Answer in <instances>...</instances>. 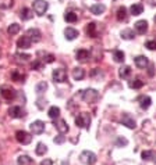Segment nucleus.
Masks as SVG:
<instances>
[{"label": "nucleus", "instance_id": "nucleus-11", "mask_svg": "<svg viewBox=\"0 0 156 165\" xmlns=\"http://www.w3.org/2000/svg\"><path fill=\"white\" fill-rule=\"evenodd\" d=\"M135 31H137L139 35H144V33L148 31V22L145 20H139V21L135 22Z\"/></svg>", "mask_w": 156, "mask_h": 165}, {"label": "nucleus", "instance_id": "nucleus-16", "mask_svg": "<svg viewBox=\"0 0 156 165\" xmlns=\"http://www.w3.org/2000/svg\"><path fill=\"white\" fill-rule=\"evenodd\" d=\"M87 35L89 38H96L98 36V31H96V24L95 22H89L87 25Z\"/></svg>", "mask_w": 156, "mask_h": 165}, {"label": "nucleus", "instance_id": "nucleus-3", "mask_svg": "<svg viewBox=\"0 0 156 165\" xmlns=\"http://www.w3.org/2000/svg\"><path fill=\"white\" fill-rule=\"evenodd\" d=\"M80 160H81V162L85 165H94L95 162H96V155L89 150H84L80 155Z\"/></svg>", "mask_w": 156, "mask_h": 165}, {"label": "nucleus", "instance_id": "nucleus-26", "mask_svg": "<svg viewBox=\"0 0 156 165\" xmlns=\"http://www.w3.org/2000/svg\"><path fill=\"white\" fill-rule=\"evenodd\" d=\"M47 115H49V118H52V119L59 118V115H60V108L56 107V105H53V107L49 108V111H47Z\"/></svg>", "mask_w": 156, "mask_h": 165}, {"label": "nucleus", "instance_id": "nucleus-14", "mask_svg": "<svg viewBox=\"0 0 156 165\" xmlns=\"http://www.w3.org/2000/svg\"><path fill=\"white\" fill-rule=\"evenodd\" d=\"M135 65L138 68H146L149 65V60L145 56H138V57H135Z\"/></svg>", "mask_w": 156, "mask_h": 165}, {"label": "nucleus", "instance_id": "nucleus-5", "mask_svg": "<svg viewBox=\"0 0 156 165\" xmlns=\"http://www.w3.org/2000/svg\"><path fill=\"white\" fill-rule=\"evenodd\" d=\"M15 139L18 140L21 144H29L31 140H32V136L28 132H25V130H18L15 133Z\"/></svg>", "mask_w": 156, "mask_h": 165}, {"label": "nucleus", "instance_id": "nucleus-45", "mask_svg": "<svg viewBox=\"0 0 156 165\" xmlns=\"http://www.w3.org/2000/svg\"><path fill=\"white\" fill-rule=\"evenodd\" d=\"M40 165H53V161L49 160V158H46V160H43V161L40 162Z\"/></svg>", "mask_w": 156, "mask_h": 165}, {"label": "nucleus", "instance_id": "nucleus-48", "mask_svg": "<svg viewBox=\"0 0 156 165\" xmlns=\"http://www.w3.org/2000/svg\"><path fill=\"white\" fill-rule=\"evenodd\" d=\"M0 54H2V53H0Z\"/></svg>", "mask_w": 156, "mask_h": 165}, {"label": "nucleus", "instance_id": "nucleus-25", "mask_svg": "<svg viewBox=\"0 0 156 165\" xmlns=\"http://www.w3.org/2000/svg\"><path fill=\"white\" fill-rule=\"evenodd\" d=\"M11 79L13 81H15V82H24V79H25V75L22 74V72H20V71H13L11 72Z\"/></svg>", "mask_w": 156, "mask_h": 165}, {"label": "nucleus", "instance_id": "nucleus-18", "mask_svg": "<svg viewBox=\"0 0 156 165\" xmlns=\"http://www.w3.org/2000/svg\"><path fill=\"white\" fill-rule=\"evenodd\" d=\"M75 57L78 61H87L89 58V51L85 50V49H80V50L75 53Z\"/></svg>", "mask_w": 156, "mask_h": 165}, {"label": "nucleus", "instance_id": "nucleus-15", "mask_svg": "<svg viewBox=\"0 0 156 165\" xmlns=\"http://www.w3.org/2000/svg\"><path fill=\"white\" fill-rule=\"evenodd\" d=\"M31 39H29L28 36H22V38H20L18 42H17V46L20 47V49H29L31 47Z\"/></svg>", "mask_w": 156, "mask_h": 165}, {"label": "nucleus", "instance_id": "nucleus-12", "mask_svg": "<svg viewBox=\"0 0 156 165\" xmlns=\"http://www.w3.org/2000/svg\"><path fill=\"white\" fill-rule=\"evenodd\" d=\"M8 115H10L11 118H22L24 117V111L21 110V107L14 105V107H11L8 110Z\"/></svg>", "mask_w": 156, "mask_h": 165}, {"label": "nucleus", "instance_id": "nucleus-9", "mask_svg": "<svg viewBox=\"0 0 156 165\" xmlns=\"http://www.w3.org/2000/svg\"><path fill=\"white\" fill-rule=\"evenodd\" d=\"M29 128H31V132L33 133V135H40V133L45 130V122L42 121H33L31 125H29Z\"/></svg>", "mask_w": 156, "mask_h": 165}, {"label": "nucleus", "instance_id": "nucleus-31", "mask_svg": "<svg viewBox=\"0 0 156 165\" xmlns=\"http://www.w3.org/2000/svg\"><path fill=\"white\" fill-rule=\"evenodd\" d=\"M31 162H32V158H29L28 155H20L18 160H17L18 165H29Z\"/></svg>", "mask_w": 156, "mask_h": 165}, {"label": "nucleus", "instance_id": "nucleus-33", "mask_svg": "<svg viewBox=\"0 0 156 165\" xmlns=\"http://www.w3.org/2000/svg\"><path fill=\"white\" fill-rule=\"evenodd\" d=\"M113 58L116 63H123L124 61V53L121 50H114L113 51Z\"/></svg>", "mask_w": 156, "mask_h": 165}, {"label": "nucleus", "instance_id": "nucleus-40", "mask_svg": "<svg viewBox=\"0 0 156 165\" xmlns=\"http://www.w3.org/2000/svg\"><path fill=\"white\" fill-rule=\"evenodd\" d=\"M15 58H20V60H22V61H27V60H29V58H31V56H29V54L17 53V54H15Z\"/></svg>", "mask_w": 156, "mask_h": 165}, {"label": "nucleus", "instance_id": "nucleus-22", "mask_svg": "<svg viewBox=\"0 0 156 165\" xmlns=\"http://www.w3.org/2000/svg\"><path fill=\"white\" fill-rule=\"evenodd\" d=\"M91 13L92 14H95V15H99V14H102V13H105V10H106V7L103 6V4H94V6H91Z\"/></svg>", "mask_w": 156, "mask_h": 165}, {"label": "nucleus", "instance_id": "nucleus-34", "mask_svg": "<svg viewBox=\"0 0 156 165\" xmlns=\"http://www.w3.org/2000/svg\"><path fill=\"white\" fill-rule=\"evenodd\" d=\"M142 86H144V82H142L141 79H134V81H131L130 82L131 89H141Z\"/></svg>", "mask_w": 156, "mask_h": 165}, {"label": "nucleus", "instance_id": "nucleus-39", "mask_svg": "<svg viewBox=\"0 0 156 165\" xmlns=\"http://www.w3.org/2000/svg\"><path fill=\"white\" fill-rule=\"evenodd\" d=\"M42 67H43V63L40 60H37L35 63L32 64V69H37V71H39V69H42Z\"/></svg>", "mask_w": 156, "mask_h": 165}, {"label": "nucleus", "instance_id": "nucleus-29", "mask_svg": "<svg viewBox=\"0 0 156 165\" xmlns=\"http://www.w3.org/2000/svg\"><path fill=\"white\" fill-rule=\"evenodd\" d=\"M121 38H123V39H127V40L134 39L135 32L132 31V29H124V31H121Z\"/></svg>", "mask_w": 156, "mask_h": 165}, {"label": "nucleus", "instance_id": "nucleus-10", "mask_svg": "<svg viewBox=\"0 0 156 165\" xmlns=\"http://www.w3.org/2000/svg\"><path fill=\"white\" fill-rule=\"evenodd\" d=\"M27 36H28L31 42H39L40 38H42V33H40L39 29L37 28H31L28 29V32H27Z\"/></svg>", "mask_w": 156, "mask_h": 165}, {"label": "nucleus", "instance_id": "nucleus-30", "mask_svg": "<svg viewBox=\"0 0 156 165\" xmlns=\"http://www.w3.org/2000/svg\"><path fill=\"white\" fill-rule=\"evenodd\" d=\"M35 153H37L38 155H45L47 153V146L43 143H38L37 148H35Z\"/></svg>", "mask_w": 156, "mask_h": 165}, {"label": "nucleus", "instance_id": "nucleus-8", "mask_svg": "<svg viewBox=\"0 0 156 165\" xmlns=\"http://www.w3.org/2000/svg\"><path fill=\"white\" fill-rule=\"evenodd\" d=\"M121 124L126 125L127 128H130V129H135V126H137L135 119L132 118L130 114H127V112H124V114L121 115Z\"/></svg>", "mask_w": 156, "mask_h": 165}, {"label": "nucleus", "instance_id": "nucleus-42", "mask_svg": "<svg viewBox=\"0 0 156 165\" xmlns=\"http://www.w3.org/2000/svg\"><path fill=\"white\" fill-rule=\"evenodd\" d=\"M146 47H148L149 50H156V42L155 40H149V42H146Z\"/></svg>", "mask_w": 156, "mask_h": 165}, {"label": "nucleus", "instance_id": "nucleus-2", "mask_svg": "<svg viewBox=\"0 0 156 165\" xmlns=\"http://www.w3.org/2000/svg\"><path fill=\"white\" fill-rule=\"evenodd\" d=\"M75 124L78 128L89 129V125H91V117H89V114L88 112H81L75 118Z\"/></svg>", "mask_w": 156, "mask_h": 165}, {"label": "nucleus", "instance_id": "nucleus-27", "mask_svg": "<svg viewBox=\"0 0 156 165\" xmlns=\"http://www.w3.org/2000/svg\"><path fill=\"white\" fill-rule=\"evenodd\" d=\"M142 160L144 161H151V160H153V158L156 157V153L152 150H145V151H142Z\"/></svg>", "mask_w": 156, "mask_h": 165}, {"label": "nucleus", "instance_id": "nucleus-32", "mask_svg": "<svg viewBox=\"0 0 156 165\" xmlns=\"http://www.w3.org/2000/svg\"><path fill=\"white\" fill-rule=\"evenodd\" d=\"M20 29H21V26L18 25V24H11L10 26L7 28V32H8V35H17V33L20 32Z\"/></svg>", "mask_w": 156, "mask_h": 165}, {"label": "nucleus", "instance_id": "nucleus-37", "mask_svg": "<svg viewBox=\"0 0 156 165\" xmlns=\"http://www.w3.org/2000/svg\"><path fill=\"white\" fill-rule=\"evenodd\" d=\"M46 89H47V83H46V82H39V83L37 85V89H35V90H37L38 94H42Z\"/></svg>", "mask_w": 156, "mask_h": 165}, {"label": "nucleus", "instance_id": "nucleus-17", "mask_svg": "<svg viewBox=\"0 0 156 165\" xmlns=\"http://www.w3.org/2000/svg\"><path fill=\"white\" fill-rule=\"evenodd\" d=\"M138 100H139V105H141V108H144V110H148V108L151 107L152 100H151V97L149 96H141Z\"/></svg>", "mask_w": 156, "mask_h": 165}, {"label": "nucleus", "instance_id": "nucleus-24", "mask_svg": "<svg viewBox=\"0 0 156 165\" xmlns=\"http://www.w3.org/2000/svg\"><path fill=\"white\" fill-rule=\"evenodd\" d=\"M117 20L119 21H126L127 20V8L124 6L119 7V10H117Z\"/></svg>", "mask_w": 156, "mask_h": 165}, {"label": "nucleus", "instance_id": "nucleus-1", "mask_svg": "<svg viewBox=\"0 0 156 165\" xmlns=\"http://www.w3.org/2000/svg\"><path fill=\"white\" fill-rule=\"evenodd\" d=\"M81 97L84 101L87 103H95L99 99V93L95 89H87V90H81Z\"/></svg>", "mask_w": 156, "mask_h": 165}, {"label": "nucleus", "instance_id": "nucleus-35", "mask_svg": "<svg viewBox=\"0 0 156 165\" xmlns=\"http://www.w3.org/2000/svg\"><path fill=\"white\" fill-rule=\"evenodd\" d=\"M13 0H0V8L3 10H8V8L13 7Z\"/></svg>", "mask_w": 156, "mask_h": 165}, {"label": "nucleus", "instance_id": "nucleus-20", "mask_svg": "<svg viewBox=\"0 0 156 165\" xmlns=\"http://www.w3.org/2000/svg\"><path fill=\"white\" fill-rule=\"evenodd\" d=\"M130 11L132 15H139V14H142V11H144V6H142L141 3H135L130 7Z\"/></svg>", "mask_w": 156, "mask_h": 165}, {"label": "nucleus", "instance_id": "nucleus-6", "mask_svg": "<svg viewBox=\"0 0 156 165\" xmlns=\"http://www.w3.org/2000/svg\"><path fill=\"white\" fill-rule=\"evenodd\" d=\"M53 79H55V82L57 83H63L67 81V72H65V69L63 68H57L53 71Z\"/></svg>", "mask_w": 156, "mask_h": 165}, {"label": "nucleus", "instance_id": "nucleus-13", "mask_svg": "<svg viewBox=\"0 0 156 165\" xmlns=\"http://www.w3.org/2000/svg\"><path fill=\"white\" fill-rule=\"evenodd\" d=\"M55 125H56V129L62 133V135L68 132V125H67V122H65L64 119H57V121L55 122Z\"/></svg>", "mask_w": 156, "mask_h": 165}, {"label": "nucleus", "instance_id": "nucleus-47", "mask_svg": "<svg viewBox=\"0 0 156 165\" xmlns=\"http://www.w3.org/2000/svg\"><path fill=\"white\" fill-rule=\"evenodd\" d=\"M155 21H156V17H155Z\"/></svg>", "mask_w": 156, "mask_h": 165}, {"label": "nucleus", "instance_id": "nucleus-36", "mask_svg": "<svg viewBox=\"0 0 156 165\" xmlns=\"http://www.w3.org/2000/svg\"><path fill=\"white\" fill-rule=\"evenodd\" d=\"M64 20L67 22H75L77 20H78V17H77V14H74V13H65Z\"/></svg>", "mask_w": 156, "mask_h": 165}, {"label": "nucleus", "instance_id": "nucleus-41", "mask_svg": "<svg viewBox=\"0 0 156 165\" xmlns=\"http://www.w3.org/2000/svg\"><path fill=\"white\" fill-rule=\"evenodd\" d=\"M45 63H53L55 61V56L53 54H45V57L42 58Z\"/></svg>", "mask_w": 156, "mask_h": 165}, {"label": "nucleus", "instance_id": "nucleus-19", "mask_svg": "<svg viewBox=\"0 0 156 165\" xmlns=\"http://www.w3.org/2000/svg\"><path fill=\"white\" fill-rule=\"evenodd\" d=\"M64 35H65V39H68V40H74L78 36V31L74 28H67L64 31Z\"/></svg>", "mask_w": 156, "mask_h": 165}, {"label": "nucleus", "instance_id": "nucleus-43", "mask_svg": "<svg viewBox=\"0 0 156 165\" xmlns=\"http://www.w3.org/2000/svg\"><path fill=\"white\" fill-rule=\"evenodd\" d=\"M46 103H47V101L45 100V99H38V101H37L38 108H40V110H42V108H43L45 105H46Z\"/></svg>", "mask_w": 156, "mask_h": 165}, {"label": "nucleus", "instance_id": "nucleus-46", "mask_svg": "<svg viewBox=\"0 0 156 165\" xmlns=\"http://www.w3.org/2000/svg\"><path fill=\"white\" fill-rule=\"evenodd\" d=\"M148 74H149V75H151V76H153V67H152V65L149 67V71H148Z\"/></svg>", "mask_w": 156, "mask_h": 165}, {"label": "nucleus", "instance_id": "nucleus-38", "mask_svg": "<svg viewBox=\"0 0 156 165\" xmlns=\"http://www.w3.org/2000/svg\"><path fill=\"white\" fill-rule=\"evenodd\" d=\"M128 144V140L126 139V137H117V140H116V146H119V147H123V146H127Z\"/></svg>", "mask_w": 156, "mask_h": 165}, {"label": "nucleus", "instance_id": "nucleus-7", "mask_svg": "<svg viewBox=\"0 0 156 165\" xmlns=\"http://www.w3.org/2000/svg\"><path fill=\"white\" fill-rule=\"evenodd\" d=\"M0 93H2V96H3L6 100H13L15 97V90L13 89V87L7 86V85H4V86L0 87Z\"/></svg>", "mask_w": 156, "mask_h": 165}, {"label": "nucleus", "instance_id": "nucleus-21", "mask_svg": "<svg viewBox=\"0 0 156 165\" xmlns=\"http://www.w3.org/2000/svg\"><path fill=\"white\" fill-rule=\"evenodd\" d=\"M84 76H85V71H84L82 68L77 67V68L73 69V78L75 79V81H82Z\"/></svg>", "mask_w": 156, "mask_h": 165}, {"label": "nucleus", "instance_id": "nucleus-44", "mask_svg": "<svg viewBox=\"0 0 156 165\" xmlns=\"http://www.w3.org/2000/svg\"><path fill=\"white\" fill-rule=\"evenodd\" d=\"M64 140H65V137L60 135V136L55 137V143H57V144H62V143H64Z\"/></svg>", "mask_w": 156, "mask_h": 165}, {"label": "nucleus", "instance_id": "nucleus-23", "mask_svg": "<svg viewBox=\"0 0 156 165\" xmlns=\"http://www.w3.org/2000/svg\"><path fill=\"white\" fill-rule=\"evenodd\" d=\"M20 17H21V20L22 21H28V20H31V18L33 17V13L29 8H22L21 10V13H20Z\"/></svg>", "mask_w": 156, "mask_h": 165}, {"label": "nucleus", "instance_id": "nucleus-4", "mask_svg": "<svg viewBox=\"0 0 156 165\" xmlns=\"http://www.w3.org/2000/svg\"><path fill=\"white\" fill-rule=\"evenodd\" d=\"M47 7H49V4L45 0H33V11L38 15H43L46 13Z\"/></svg>", "mask_w": 156, "mask_h": 165}, {"label": "nucleus", "instance_id": "nucleus-28", "mask_svg": "<svg viewBox=\"0 0 156 165\" xmlns=\"http://www.w3.org/2000/svg\"><path fill=\"white\" fill-rule=\"evenodd\" d=\"M130 74H131V68L128 65H124V67H121V68L119 69V75H120V78H123V79L128 78Z\"/></svg>", "mask_w": 156, "mask_h": 165}]
</instances>
